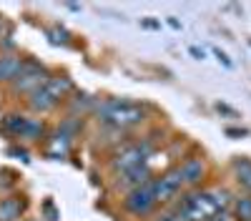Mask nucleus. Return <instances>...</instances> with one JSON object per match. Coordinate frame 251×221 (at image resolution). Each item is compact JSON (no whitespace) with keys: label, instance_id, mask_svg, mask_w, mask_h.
Segmentation results:
<instances>
[{"label":"nucleus","instance_id":"1","mask_svg":"<svg viewBox=\"0 0 251 221\" xmlns=\"http://www.w3.org/2000/svg\"><path fill=\"white\" fill-rule=\"evenodd\" d=\"M226 191H203V194H188L178 209L183 221H211L226 206Z\"/></svg>","mask_w":251,"mask_h":221},{"label":"nucleus","instance_id":"2","mask_svg":"<svg viewBox=\"0 0 251 221\" xmlns=\"http://www.w3.org/2000/svg\"><path fill=\"white\" fill-rule=\"evenodd\" d=\"M98 116L103 123H108L113 128H128V126H136L143 121L146 111L138 106V103H131V100H106L100 108H98Z\"/></svg>","mask_w":251,"mask_h":221},{"label":"nucleus","instance_id":"3","mask_svg":"<svg viewBox=\"0 0 251 221\" xmlns=\"http://www.w3.org/2000/svg\"><path fill=\"white\" fill-rule=\"evenodd\" d=\"M68 91H71L68 78H63V75L48 78L35 93H30V108L33 111H50L53 106L60 103V98H66Z\"/></svg>","mask_w":251,"mask_h":221},{"label":"nucleus","instance_id":"4","mask_svg":"<svg viewBox=\"0 0 251 221\" xmlns=\"http://www.w3.org/2000/svg\"><path fill=\"white\" fill-rule=\"evenodd\" d=\"M48 78H50L48 71L40 63H25V60H23V68H20V73L13 80V88L18 93H35Z\"/></svg>","mask_w":251,"mask_h":221},{"label":"nucleus","instance_id":"5","mask_svg":"<svg viewBox=\"0 0 251 221\" xmlns=\"http://www.w3.org/2000/svg\"><path fill=\"white\" fill-rule=\"evenodd\" d=\"M156 204V196H153V186L151 181H146V184H141L138 189H131L128 196L123 198V206L128 214L133 216H146Z\"/></svg>","mask_w":251,"mask_h":221},{"label":"nucleus","instance_id":"6","mask_svg":"<svg viewBox=\"0 0 251 221\" xmlns=\"http://www.w3.org/2000/svg\"><path fill=\"white\" fill-rule=\"evenodd\" d=\"M146 158H149V148H146V146H138V144L126 146L123 151L116 153V158H113V169L121 171V173H128V171H133V169L146 166Z\"/></svg>","mask_w":251,"mask_h":221},{"label":"nucleus","instance_id":"7","mask_svg":"<svg viewBox=\"0 0 251 221\" xmlns=\"http://www.w3.org/2000/svg\"><path fill=\"white\" fill-rule=\"evenodd\" d=\"M151 186H153L156 201H171V198L181 191V186H183L181 171H178V169H171V171H166V173L158 176V178H151Z\"/></svg>","mask_w":251,"mask_h":221},{"label":"nucleus","instance_id":"8","mask_svg":"<svg viewBox=\"0 0 251 221\" xmlns=\"http://www.w3.org/2000/svg\"><path fill=\"white\" fill-rule=\"evenodd\" d=\"M3 128L8 133H13L15 138H40L43 133V123H38V121H30V118H23V116H8L3 121Z\"/></svg>","mask_w":251,"mask_h":221},{"label":"nucleus","instance_id":"9","mask_svg":"<svg viewBox=\"0 0 251 221\" xmlns=\"http://www.w3.org/2000/svg\"><path fill=\"white\" fill-rule=\"evenodd\" d=\"M178 171H181L183 184H191L194 186V184H199V181L203 178V161L201 158H188Z\"/></svg>","mask_w":251,"mask_h":221},{"label":"nucleus","instance_id":"10","mask_svg":"<svg viewBox=\"0 0 251 221\" xmlns=\"http://www.w3.org/2000/svg\"><path fill=\"white\" fill-rule=\"evenodd\" d=\"M25 209V201L23 198H3L0 201V221H15L20 219V214H23Z\"/></svg>","mask_w":251,"mask_h":221},{"label":"nucleus","instance_id":"11","mask_svg":"<svg viewBox=\"0 0 251 221\" xmlns=\"http://www.w3.org/2000/svg\"><path fill=\"white\" fill-rule=\"evenodd\" d=\"M23 68V58L18 55H0V80H15Z\"/></svg>","mask_w":251,"mask_h":221},{"label":"nucleus","instance_id":"12","mask_svg":"<svg viewBox=\"0 0 251 221\" xmlns=\"http://www.w3.org/2000/svg\"><path fill=\"white\" fill-rule=\"evenodd\" d=\"M234 171H236V181L251 191V161L249 158H239L234 164Z\"/></svg>","mask_w":251,"mask_h":221},{"label":"nucleus","instance_id":"13","mask_svg":"<svg viewBox=\"0 0 251 221\" xmlns=\"http://www.w3.org/2000/svg\"><path fill=\"white\" fill-rule=\"evenodd\" d=\"M236 216L239 221H251V196H244L236 201Z\"/></svg>","mask_w":251,"mask_h":221},{"label":"nucleus","instance_id":"14","mask_svg":"<svg viewBox=\"0 0 251 221\" xmlns=\"http://www.w3.org/2000/svg\"><path fill=\"white\" fill-rule=\"evenodd\" d=\"M214 53H216V58L221 60V63H224L226 68H231V60H228V58H226V53H221V50H214Z\"/></svg>","mask_w":251,"mask_h":221},{"label":"nucleus","instance_id":"15","mask_svg":"<svg viewBox=\"0 0 251 221\" xmlns=\"http://www.w3.org/2000/svg\"><path fill=\"white\" fill-rule=\"evenodd\" d=\"M211 221H228V216H226V214H216Z\"/></svg>","mask_w":251,"mask_h":221},{"label":"nucleus","instance_id":"16","mask_svg":"<svg viewBox=\"0 0 251 221\" xmlns=\"http://www.w3.org/2000/svg\"><path fill=\"white\" fill-rule=\"evenodd\" d=\"M191 53H194V55H196V58H199V60H201V58H203V50H199V48H191Z\"/></svg>","mask_w":251,"mask_h":221},{"label":"nucleus","instance_id":"17","mask_svg":"<svg viewBox=\"0 0 251 221\" xmlns=\"http://www.w3.org/2000/svg\"><path fill=\"white\" fill-rule=\"evenodd\" d=\"M163 221H183V219H181V216H166Z\"/></svg>","mask_w":251,"mask_h":221}]
</instances>
